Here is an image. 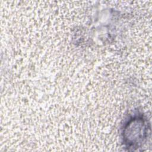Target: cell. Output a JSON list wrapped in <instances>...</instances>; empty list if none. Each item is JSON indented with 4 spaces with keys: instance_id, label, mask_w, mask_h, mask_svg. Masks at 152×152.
Wrapping results in <instances>:
<instances>
[{
    "instance_id": "6da1fadb",
    "label": "cell",
    "mask_w": 152,
    "mask_h": 152,
    "mask_svg": "<svg viewBox=\"0 0 152 152\" xmlns=\"http://www.w3.org/2000/svg\"><path fill=\"white\" fill-rule=\"evenodd\" d=\"M145 121L140 117H135L129 120L124 128V134L132 133L133 135L130 137L125 143L128 147L131 148L138 147L145 138L147 135V125Z\"/></svg>"
}]
</instances>
